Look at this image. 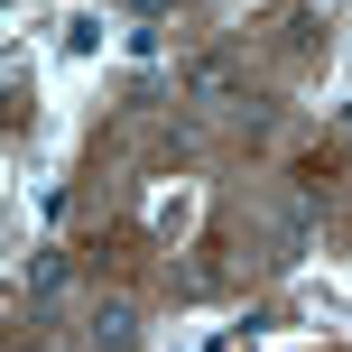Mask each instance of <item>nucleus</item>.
Returning a JSON list of instances; mask_svg holds the SVG:
<instances>
[{
	"instance_id": "f257e3e1",
	"label": "nucleus",
	"mask_w": 352,
	"mask_h": 352,
	"mask_svg": "<svg viewBox=\"0 0 352 352\" xmlns=\"http://www.w3.org/2000/svg\"><path fill=\"white\" fill-rule=\"evenodd\" d=\"M93 343H102V352H130V343H140V316H130V306L111 297L102 316H93Z\"/></svg>"
},
{
	"instance_id": "f03ea898",
	"label": "nucleus",
	"mask_w": 352,
	"mask_h": 352,
	"mask_svg": "<svg viewBox=\"0 0 352 352\" xmlns=\"http://www.w3.org/2000/svg\"><path fill=\"white\" fill-rule=\"evenodd\" d=\"M186 84H195V102H232V56H204Z\"/></svg>"
},
{
	"instance_id": "7ed1b4c3",
	"label": "nucleus",
	"mask_w": 352,
	"mask_h": 352,
	"mask_svg": "<svg viewBox=\"0 0 352 352\" xmlns=\"http://www.w3.org/2000/svg\"><path fill=\"white\" fill-rule=\"evenodd\" d=\"M56 287H65V250H37V260H28V297H37V306H47V297H56Z\"/></svg>"
}]
</instances>
